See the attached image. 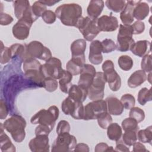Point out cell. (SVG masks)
<instances>
[{
	"instance_id": "obj_1",
	"label": "cell",
	"mask_w": 152,
	"mask_h": 152,
	"mask_svg": "<svg viewBox=\"0 0 152 152\" xmlns=\"http://www.w3.org/2000/svg\"><path fill=\"white\" fill-rule=\"evenodd\" d=\"M56 16L65 26L77 27L81 18L82 8L78 4H64L58 7L55 12Z\"/></svg>"
},
{
	"instance_id": "obj_2",
	"label": "cell",
	"mask_w": 152,
	"mask_h": 152,
	"mask_svg": "<svg viewBox=\"0 0 152 152\" xmlns=\"http://www.w3.org/2000/svg\"><path fill=\"white\" fill-rule=\"evenodd\" d=\"M4 128L11 134L12 139L17 142H22L26 137V121L21 116L14 114L5 121Z\"/></svg>"
},
{
	"instance_id": "obj_3",
	"label": "cell",
	"mask_w": 152,
	"mask_h": 152,
	"mask_svg": "<svg viewBox=\"0 0 152 152\" xmlns=\"http://www.w3.org/2000/svg\"><path fill=\"white\" fill-rule=\"evenodd\" d=\"M42 64L36 59L29 58L23 62V68L26 79L37 87H43L45 77L41 72Z\"/></svg>"
},
{
	"instance_id": "obj_4",
	"label": "cell",
	"mask_w": 152,
	"mask_h": 152,
	"mask_svg": "<svg viewBox=\"0 0 152 152\" xmlns=\"http://www.w3.org/2000/svg\"><path fill=\"white\" fill-rule=\"evenodd\" d=\"M59 111L55 106H50L48 109H41L34 114L30 119L32 124H40L49 127L52 130L55 125L56 121L58 118Z\"/></svg>"
},
{
	"instance_id": "obj_5",
	"label": "cell",
	"mask_w": 152,
	"mask_h": 152,
	"mask_svg": "<svg viewBox=\"0 0 152 152\" xmlns=\"http://www.w3.org/2000/svg\"><path fill=\"white\" fill-rule=\"evenodd\" d=\"M77 28L83 36L84 40L88 42H92L100 32L97 27V18L94 19L88 16L81 17Z\"/></svg>"
},
{
	"instance_id": "obj_6",
	"label": "cell",
	"mask_w": 152,
	"mask_h": 152,
	"mask_svg": "<svg viewBox=\"0 0 152 152\" xmlns=\"http://www.w3.org/2000/svg\"><path fill=\"white\" fill-rule=\"evenodd\" d=\"M133 31L131 25L120 24L117 36L116 50L120 52H126L130 50L135 43L132 38Z\"/></svg>"
},
{
	"instance_id": "obj_7",
	"label": "cell",
	"mask_w": 152,
	"mask_h": 152,
	"mask_svg": "<svg viewBox=\"0 0 152 152\" xmlns=\"http://www.w3.org/2000/svg\"><path fill=\"white\" fill-rule=\"evenodd\" d=\"M106 82L113 91H117L121 86V78L115 71L113 62L111 60L105 61L102 66Z\"/></svg>"
},
{
	"instance_id": "obj_8",
	"label": "cell",
	"mask_w": 152,
	"mask_h": 152,
	"mask_svg": "<svg viewBox=\"0 0 152 152\" xmlns=\"http://www.w3.org/2000/svg\"><path fill=\"white\" fill-rule=\"evenodd\" d=\"M14 11L18 20H23L31 24L37 19L32 12L31 6L27 0H17L13 2Z\"/></svg>"
},
{
	"instance_id": "obj_9",
	"label": "cell",
	"mask_w": 152,
	"mask_h": 152,
	"mask_svg": "<svg viewBox=\"0 0 152 152\" xmlns=\"http://www.w3.org/2000/svg\"><path fill=\"white\" fill-rule=\"evenodd\" d=\"M77 145V139L69 132L58 135L53 142L51 151L53 152L72 151Z\"/></svg>"
},
{
	"instance_id": "obj_10",
	"label": "cell",
	"mask_w": 152,
	"mask_h": 152,
	"mask_svg": "<svg viewBox=\"0 0 152 152\" xmlns=\"http://www.w3.org/2000/svg\"><path fill=\"white\" fill-rule=\"evenodd\" d=\"M26 47L27 59L33 58L46 61L52 57L50 49L39 41H31Z\"/></svg>"
},
{
	"instance_id": "obj_11",
	"label": "cell",
	"mask_w": 152,
	"mask_h": 152,
	"mask_svg": "<svg viewBox=\"0 0 152 152\" xmlns=\"http://www.w3.org/2000/svg\"><path fill=\"white\" fill-rule=\"evenodd\" d=\"M106 80L102 72H96L93 81L88 88L87 96L92 101L103 99Z\"/></svg>"
},
{
	"instance_id": "obj_12",
	"label": "cell",
	"mask_w": 152,
	"mask_h": 152,
	"mask_svg": "<svg viewBox=\"0 0 152 152\" xmlns=\"http://www.w3.org/2000/svg\"><path fill=\"white\" fill-rule=\"evenodd\" d=\"M62 112L66 115H71L75 119H83L84 115V106L83 102L73 99L68 96L61 104Z\"/></svg>"
},
{
	"instance_id": "obj_13",
	"label": "cell",
	"mask_w": 152,
	"mask_h": 152,
	"mask_svg": "<svg viewBox=\"0 0 152 152\" xmlns=\"http://www.w3.org/2000/svg\"><path fill=\"white\" fill-rule=\"evenodd\" d=\"M107 112L106 102L104 100L92 101L84 106L83 119L86 121L97 119L102 113Z\"/></svg>"
},
{
	"instance_id": "obj_14",
	"label": "cell",
	"mask_w": 152,
	"mask_h": 152,
	"mask_svg": "<svg viewBox=\"0 0 152 152\" xmlns=\"http://www.w3.org/2000/svg\"><path fill=\"white\" fill-rule=\"evenodd\" d=\"M41 72L45 78H52L56 80L59 79L63 69L62 63L59 59L52 57L41 65Z\"/></svg>"
},
{
	"instance_id": "obj_15",
	"label": "cell",
	"mask_w": 152,
	"mask_h": 152,
	"mask_svg": "<svg viewBox=\"0 0 152 152\" xmlns=\"http://www.w3.org/2000/svg\"><path fill=\"white\" fill-rule=\"evenodd\" d=\"M96 74V70L93 65L85 64L80 74V76L78 85L88 90L93 81Z\"/></svg>"
},
{
	"instance_id": "obj_16",
	"label": "cell",
	"mask_w": 152,
	"mask_h": 152,
	"mask_svg": "<svg viewBox=\"0 0 152 152\" xmlns=\"http://www.w3.org/2000/svg\"><path fill=\"white\" fill-rule=\"evenodd\" d=\"M97 27L100 32H112L118 28V21L112 15H104L97 18Z\"/></svg>"
},
{
	"instance_id": "obj_17",
	"label": "cell",
	"mask_w": 152,
	"mask_h": 152,
	"mask_svg": "<svg viewBox=\"0 0 152 152\" xmlns=\"http://www.w3.org/2000/svg\"><path fill=\"white\" fill-rule=\"evenodd\" d=\"M30 150L33 152H48L49 151V144L48 135H39L32 138L29 143Z\"/></svg>"
},
{
	"instance_id": "obj_18",
	"label": "cell",
	"mask_w": 152,
	"mask_h": 152,
	"mask_svg": "<svg viewBox=\"0 0 152 152\" xmlns=\"http://www.w3.org/2000/svg\"><path fill=\"white\" fill-rule=\"evenodd\" d=\"M102 43L98 40H93L90 45L88 60L94 65H99L103 61Z\"/></svg>"
},
{
	"instance_id": "obj_19",
	"label": "cell",
	"mask_w": 152,
	"mask_h": 152,
	"mask_svg": "<svg viewBox=\"0 0 152 152\" xmlns=\"http://www.w3.org/2000/svg\"><path fill=\"white\" fill-rule=\"evenodd\" d=\"M32 24L23 20L18 21L13 26L12 32L13 36L18 40H23L29 36L30 30Z\"/></svg>"
},
{
	"instance_id": "obj_20",
	"label": "cell",
	"mask_w": 152,
	"mask_h": 152,
	"mask_svg": "<svg viewBox=\"0 0 152 152\" xmlns=\"http://www.w3.org/2000/svg\"><path fill=\"white\" fill-rule=\"evenodd\" d=\"M141 1H127L126 5L121 12L120 19L124 25H131L134 20V10L135 6Z\"/></svg>"
},
{
	"instance_id": "obj_21",
	"label": "cell",
	"mask_w": 152,
	"mask_h": 152,
	"mask_svg": "<svg viewBox=\"0 0 152 152\" xmlns=\"http://www.w3.org/2000/svg\"><path fill=\"white\" fill-rule=\"evenodd\" d=\"M85 62V55L72 56L71 59L66 64V69L72 75H77L80 74Z\"/></svg>"
},
{
	"instance_id": "obj_22",
	"label": "cell",
	"mask_w": 152,
	"mask_h": 152,
	"mask_svg": "<svg viewBox=\"0 0 152 152\" xmlns=\"http://www.w3.org/2000/svg\"><path fill=\"white\" fill-rule=\"evenodd\" d=\"M150 47V42L146 40H138L132 45L129 50H131L134 55L142 58L145 55L150 53L151 51Z\"/></svg>"
},
{
	"instance_id": "obj_23",
	"label": "cell",
	"mask_w": 152,
	"mask_h": 152,
	"mask_svg": "<svg viewBox=\"0 0 152 152\" xmlns=\"http://www.w3.org/2000/svg\"><path fill=\"white\" fill-rule=\"evenodd\" d=\"M107 112L112 115H121L124 112V106L121 100L115 96H109L106 99Z\"/></svg>"
},
{
	"instance_id": "obj_24",
	"label": "cell",
	"mask_w": 152,
	"mask_h": 152,
	"mask_svg": "<svg viewBox=\"0 0 152 152\" xmlns=\"http://www.w3.org/2000/svg\"><path fill=\"white\" fill-rule=\"evenodd\" d=\"M104 5V2L102 0L90 1L87 9L88 17L94 19L98 18L103 10Z\"/></svg>"
},
{
	"instance_id": "obj_25",
	"label": "cell",
	"mask_w": 152,
	"mask_h": 152,
	"mask_svg": "<svg viewBox=\"0 0 152 152\" xmlns=\"http://www.w3.org/2000/svg\"><path fill=\"white\" fill-rule=\"evenodd\" d=\"M147 75L146 72L142 69L135 71L133 72L128 80V86L132 88H136L147 80Z\"/></svg>"
},
{
	"instance_id": "obj_26",
	"label": "cell",
	"mask_w": 152,
	"mask_h": 152,
	"mask_svg": "<svg viewBox=\"0 0 152 152\" xmlns=\"http://www.w3.org/2000/svg\"><path fill=\"white\" fill-rule=\"evenodd\" d=\"M68 94L73 99L84 102L87 97L88 90L78 84H73L69 88Z\"/></svg>"
},
{
	"instance_id": "obj_27",
	"label": "cell",
	"mask_w": 152,
	"mask_h": 152,
	"mask_svg": "<svg viewBox=\"0 0 152 152\" xmlns=\"http://www.w3.org/2000/svg\"><path fill=\"white\" fill-rule=\"evenodd\" d=\"M3 124L1 123L0 126V148L2 152L15 151V145L12 143L8 136L4 132Z\"/></svg>"
},
{
	"instance_id": "obj_28",
	"label": "cell",
	"mask_w": 152,
	"mask_h": 152,
	"mask_svg": "<svg viewBox=\"0 0 152 152\" xmlns=\"http://www.w3.org/2000/svg\"><path fill=\"white\" fill-rule=\"evenodd\" d=\"M150 8L148 4L144 2L140 1L137 4L134 10V17L137 21L144 20L148 15Z\"/></svg>"
},
{
	"instance_id": "obj_29",
	"label": "cell",
	"mask_w": 152,
	"mask_h": 152,
	"mask_svg": "<svg viewBox=\"0 0 152 152\" xmlns=\"http://www.w3.org/2000/svg\"><path fill=\"white\" fill-rule=\"evenodd\" d=\"M59 80V86L61 91L64 93H68L69 88L72 85L71 83L72 75L67 70L63 69Z\"/></svg>"
},
{
	"instance_id": "obj_30",
	"label": "cell",
	"mask_w": 152,
	"mask_h": 152,
	"mask_svg": "<svg viewBox=\"0 0 152 152\" xmlns=\"http://www.w3.org/2000/svg\"><path fill=\"white\" fill-rule=\"evenodd\" d=\"M86 41L83 39L74 40L71 45V52L72 56H78L85 55L84 52L86 49Z\"/></svg>"
},
{
	"instance_id": "obj_31",
	"label": "cell",
	"mask_w": 152,
	"mask_h": 152,
	"mask_svg": "<svg viewBox=\"0 0 152 152\" xmlns=\"http://www.w3.org/2000/svg\"><path fill=\"white\" fill-rule=\"evenodd\" d=\"M107 135L109 140L117 141L121 139L122 129L117 123H111L107 128Z\"/></svg>"
},
{
	"instance_id": "obj_32",
	"label": "cell",
	"mask_w": 152,
	"mask_h": 152,
	"mask_svg": "<svg viewBox=\"0 0 152 152\" xmlns=\"http://www.w3.org/2000/svg\"><path fill=\"white\" fill-rule=\"evenodd\" d=\"M137 139L142 143L151 144L152 142V126H149L144 129L137 131Z\"/></svg>"
},
{
	"instance_id": "obj_33",
	"label": "cell",
	"mask_w": 152,
	"mask_h": 152,
	"mask_svg": "<svg viewBox=\"0 0 152 152\" xmlns=\"http://www.w3.org/2000/svg\"><path fill=\"white\" fill-rule=\"evenodd\" d=\"M126 2V1L124 0H107L105 5L109 10L115 12H120L124 8Z\"/></svg>"
},
{
	"instance_id": "obj_34",
	"label": "cell",
	"mask_w": 152,
	"mask_h": 152,
	"mask_svg": "<svg viewBox=\"0 0 152 152\" xmlns=\"http://www.w3.org/2000/svg\"><path fill=\"white\" fill-rule=\"evenodd\" d=\"M137 100L139 104L142 106L145 105L148 102L151 101L152 93L151 88L148 89L146 87L142 88L138 93Z\"/></svg>"
},
{
	"instance_id": "obj_35",
	"label": "cell",
	"mask_w": 152,
	"mask_h": 152,
	"mask_svg": "<svg viewBox=\"0 0 152 152\" xmlns=\"http://www.w3.org/2000/svg\"><path fill=\"white\" fill-rule=\"evenodd\" d=\"M118 64L121 69L124 71L130 70L134 65L132 59L128 55H122L118 60Z\"/></svg>"
},
{
	"instance_id": "obj_36",
	"label": "cell",
	"mask_w": 152,
	"mask_h": 152,
	"mask_svg": "<svg viewBox=\"0 0 152 152\" xmlns=\"http://www.w3.org/2000/svg\"><path fill=\"white\" fill-rule=\"evenodd\" d=\"M122 140L125 144L130 147L137 140V131H126L122 135Z\"/></svg>"
},
{
	"instance_id": "obj_37",
	"label": "cell",
	"mask_w": 152,
	"mask_h": 152,
	"mask_svg": "<svg viewBox=\"0 0 152 152\" xmlns=\"http://www.w3.org/2000/svg\"><path fill=\"white\" fill-rule=\"evenodd\" d=\"M138 122L132 118H125L121 124L122 128L124 131H138L139 130V126Z\"/></svg>"
},
{
	"instance_id": "obj_38",
	"label": "cell",
	"mask_w": 152,
	"mask_h": 152,
	"mask_svg": "<svg viewBox=\"0 0 152 152\" xmlns=\"http://www.w3.org/2000/svg\"><path fill=\"white\" fill-rule=\"evenodd\" d=\"M46 9V6L40 1H35L31 5L32 12L34 17L37 18L42 17L45 11L47 10Z\"/></svg>"
},
{
	"instance_id": "obj_39",
	"label": "cell",
	"mask_w": 152,
	"mask_h": 152,
	"mask_svg": "<svg viewBox=\"0 0 152 152\" xmlns=\"http://www.w3.org/2000/svg\"><path fill=\"white\" fill-rule=\"evenodd\" d=\"M98 125L102 129H107L108 126L112 122V118L111 115L107 112L101 114L97 119Z\"/></svg>"
},
{
	"instance_id": "obj_40",
	"label": "cell",
	"mask_w": 152,
	"mask_h": 152,
	"mask_svg": "<svg viewBox=\"0 0 152 152\" xmlns=\"http://www.w3.org/2000/svg\"><path fill=\"white\" fill-rule=\"evenodd\" d=\"M129 116L134 119L138 123L144 121L145 118L144 111L138 107H132L130 109Z\"/></svg>"
},
{
	"instance_id": "obj_41",
	"label": "cell",
	"mask_w": 152,
	"mask_h": 152,
	"mask_svg": "<svg viewBox=\"0 0 152 152\" xmlns=\"http://www.w3.org/2000/svg\"><path fill=\"white\" fill-rule=\"evenodd\" d=\"M121 102L122 103L124 107L126 109H130L135 106V99L133 95L131 94H125L122 96Z\"/></svg>"
},
{
	"instance_id": "obj_42",
	"label": "cell",
	"mask_w": 152,
	"mask_h": 152,
	"mask_svg": "<svg viewBox=\"0 0 152 152\" xmlns=\"http://www.w3.org/2000/svg\"><path fill=\"white\" fill-rule=\"evenodd\" d=\"M101 43L102 52L104 53H109L116 50V45L112 39H105Z\"/></svg>"
},
{
	"instance_id": "obj_43",
	"label": "cell",
	"mask_w": 152,
	"mask_h": 152,
	"mask_svg": "<svg viewBox=\"0 0 152 152\" xmlns=\"http://www.w3.org/2000/svg\"><path fill=\"white\" fill-rule=\"evenodd\" d=\"M58 87V82L52 78H45L43 81V87L48 92L55 91Z\"/></svg>"
},
{
	"instance_id": "obj_44",
	"label": "cell",
	"mask_w": 152,
	"mask_h": 152,
	"mask_svg": "<svg viewBox=\"0 0 152 152\" xmlns=\"http://www.w3.org/2000/svg\"><path fill=\"white\" fill-rule=\"evenodd\" d=\"M11 59V54L10 48L4 46L2 42H1V64H5L8 62Z\"/></svg>"
},
{
	"instance_id": "obj_45",
	"label": "cell",
	"mask_w": 152,
	"mask_h": 152,
	"mask_svg": "<svg viewBox=\"0 0 152 152\" xmlns=\"http://www.w3.org/2000/svg\"><path fill=\"white\" fill-rule=\"evenodd\" d=\"M151 61V55L150 54L143 56L141 62V69L145 72H151L152 70Z\"/></svg>"
},
{
	"instance_id": "obj_46",
	"label": "cell",
	"mask_w": 152,
	"mask_h": 152,
	"mask_svg": "<svg viewBox=\"0 0 152 152\" xmlns=\"http://www.w3.org/2000/svg\"><path fill=\"white\" fill-rule=\"evenodd\" d=\"M71 126L69 122L65 120H62L58 122L56 131L58 135L64 132H69Z\"/></svg>"
},
{
	"instance_id": "obj_47",
	"label": "cell",
	"mask_w": 152,
	"mask_h": 152,
	"mask_svg": "<svg viewBox=\"0 0 152 152\" xmlns=\"http://www.w3.org/2000/svg\"><path fill=\"white\" fill-rule=\"evenodd\" d=\"M42 18L45 23L50 24L56 21V16L53 11L51 10H46L43 14Z\"/></svg>"
},
{
	"instance_id": "obj_48",
	"label": "cell",
	"mask_w": 152,
	"mask_h": 152,
	"mask_svg": "<svg viewBox=\"0 0 152 152\" xmlns=\"http://www.w3.org/2000/svg\"><path fill=\"white\" fill-rule=\"evenodd\" d=\"M132 28L133 34H141L145 30L144 23L141 21H137L132 24H131Z\"/></svg>"
},
{
	"instance_id": "obj_49",
	"label": "cell",
	"mask_w": 152,
	"mask_h": 152,
	"mask_svg": "<svg viewBox=\"0 0 152 152\" xmlns=\"http://www.w3.org/2000/svg\"><path fill=\"white\" fill-rule=\"evenodd\" d=\"M51 131L52 130L49 127L43 125L39 124L38 126H37L35 129V135H49Z\"/></svg>"
},
{
	"instance_id": "obj_50",
	"label": "cell",
	"mask_w": 152,
	"mask_h": 152,
	"mask_svg": "<svg viewBox=\"0 0 152 152\" xmlns=\"http://www.w3.org/2000/svg\"><path fill=\"white\" fill-rule=\"evenodd\" d=\"M8 114V105L5 100H1L0 102V118L1 119H4L6 118Z\"/></svg>"
},
{
	"instance_id": "obj_51",
	"label": "cell",
	"mask_w": 152,
	"mask_h": 152,
	"mask_svg": "<svg viewBox=\"0 0 152 152\" xmlns=\"http://www.w3.org/2000/svg\"><path fill=\"white\" fill-rule=\"evenodd\" d=\"M13 21V18L9 14L4 12H1L0 24L2 26H7Z\"/></svg>"
},
{
	"instance_id": "obj_52",
	"label": "cell",
	"mask_w": 152,
	"mask_h": 152,
	"mask_svg": "<svg viewBox=\"0 0 152 152\" xmlns=\"http://www.w3.org/2000/svg\"><path fill=\"white\" fill-rule=\"evenodd\" d=\"M116 142V147L114 149L115 151H129V147L125 144L121 139Z\"/></svg>"
},
{
	"instance_id": "obj_53",
	"label": "cell",
	"mask_w": 152,
	"mask_h": 152,
	"mask_svg": "<svg viewBox=\"0 0 152 152\" xmlns=\"http://www.w3.org/2000/svg\"><path fill=\"white\" fill-rule=\"evenodd\" d=\"M132 151L134 152H147L149 151L145 148V145L141 142H135L132 145Z\"/></svg>"
},
{
	"instance_id": "obj_54",
	"label": "cell",
	"mask_w": 152,
	"mask_h": 152,
	"mask_svg": "<svg viewBox=\"0 0 152 152\" xmlns=\"http://www.w3.org/2000/svg\"><path fill=\"white\" fill-rule=\"evenodd\" d=\"M74 151L76 152H88L89 151V147L87 144L84 143H79L75 145Z\"/></svg>"
},
{
	"instance_id": "obj_55",
	"label": "cell",
	"mask_w": 152,
	"mask_h": 152,
	"mask_svg": "<svg viewBox=\"0 0 152 152\" xmlns=\"http://www.w3.org/2000/svg\"><path fill=\"white\" fill-rule=\"evenodd\" d=\"M109 147V145L104 142H100L97 144L94 148L96 152H107V150Z\"/></svg>"
},
{
	"instance_id": "obj_56",
	"label": "cell",
	"mask_w": 152,
	"mask_h": 152,
	"mask_svg": "<svg viewBox=\"0 0 152 152\" xmlns=\"http://www.w3.org/2000/svg\"><path fill=\"white\" fill-rule=\"evenodd\" d=\"M43 4H44L46 6H53L56 3L59 2V1H53V0H45V1H40Z\"/></svg>"
},
{
	"instance_id": "obj_57",
	"label": "cell",
	"mask_w": 152,
	"mask_h": 152,
	"mask_svg": "<svg viewBox=\"0 0 152 152\" xmlns=\"http://www.w3.org/2000/svg\"><path fill=\"white\" fill-rule=\"evenodd\" d=\"M151 72H149V74L148 75V76H147V80L148 81V82L151 84Z\"/></svg>"
},
{
	"instance_id": "obj_58",
	"label": "cell",
	"mask_w": 152,
	"mask_h": 152,
	"mask_svg": "<svg viewBox=\"0 0 152 152\" xmlns=\"http://www.w3.org/2000/svg\"><path fill=\"white\" fill-rule=\"evenodd\" d=\"M115 151V150H114V148H113V147L112 146H109V147H108V148H107V152H110V151Z\"/></svg>"
}]
</instances>
